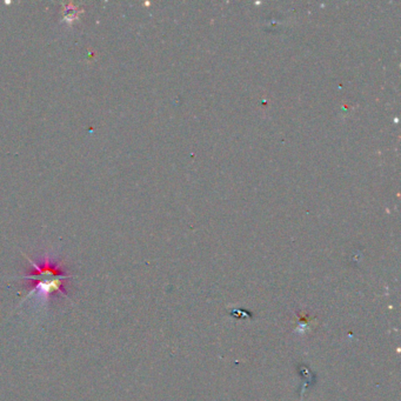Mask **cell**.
<instances>
[{
	"mask_svg": "<svg viewBox=\"0 0 401 401\" xmlns=\"http://www.w3.org/2000/svg\"><path fill=\"white\" fill-rule=\"evenodd\" d=\"M27 260L31 264L35 271L32 273L23 275L22 279L28 280V282H35V285L20 304H23L24 301H26L28 298H32L33 296L35 298V302L42 306L47 305V301L52 294H62V297L69 298L64 291V282L72 277L62 272L60 264L57 262V259L54 258L53 255L51 253H45L43 258L40 259V262H33L30 258H27Z\"/></svg>",
	"mask_w": 401,
	"mask_h": 401,
	"instance_id": "6da1fadb",
	"label": "cell"
}]
</instances>
